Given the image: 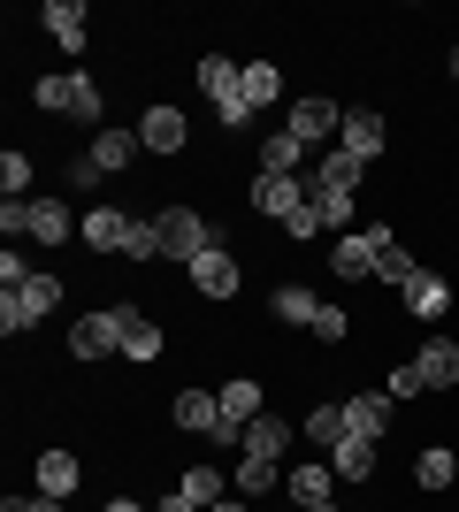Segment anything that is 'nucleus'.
Listing matches in <instances>:
<instances>
[{
    "label": "nucleus",
    "mask_w": 459,
    "mask_h": 512,
    "mask_svg": "<svg viewBox=\"0 0 459 512\" xmlns=\"http://www.w3.org/2000/svg\"><path fill=\"white\" fill-rule=\"evenodd\" d=\"M207 512H253V505H245V497H222V505H207Z\"/></svg>",
    "instance_id": "obj_46"
},
{
    "label": "nucleus",
    "mask_w": 459,
    "mask_h": 512,
    "mask_svg": "<svg viewBox=\"0 0 459 512\" xmlns=\"http://www.w3.org/2000/svg\"><path fill=\"white\" fill-rule=\"evenodd\" d=\"M100 512H153V505H138V497H108Z\"/></svg>",
    "instance_id": "obj_45"
},
{
    "label": "nucleus",
    "mask_w": 459,
    "mask_h": 512,
    "mask_svg": "<svg viewBox=\"0 0 459 512\" xmlns=\"http://www.w3.org/2000/svg\"><path fill=\"white\" fill-rule=\"evenodd\" d=\"M0 192H8V199H31V153H16V146L0 153Z\"/></svg>",
    "instance_id": "obj_35"
},
{
    "label": "nucleus",
    "mask_w": 459,
    "mask_h": 512,
    "mask_svg": "<svg viewBox=\"0 0 459 512\" xmlns=\"http://www.w3.org/2000/svg\"><path fill=\"white\" fill-rule=\"evenodd\" d=\"M176 428H192V436H215V428H222V398H215V390H176Z\"/></svg>",
    "instance_id": "obj_17"
},
{
    "label": "nucleus",
    "mask_w": 459,
    "mask_h": 512,
    "mask_svg": "<svg viewBox=\"0 0 459 512\" xmlns=\"http://www.w3.org/2000/svg\"><path fill=\"white\" fill-rule=\"evenodd\" d=\"M299 169H306V146L291 138V130L261 138V176H299Z\"/></svg>",
    "instance_id": "obj_24"
},
{
    "label": "nucleus",
    "mask_w": 459,
    "mask_h": 512,
    "mask_svg": "<svg viewBox=\"0 0 459 512\" xmlns=\"http://www.w3.org/2000/svg\"><path fill=\"white\" fill-rule=\"evenodd\" d=\"M69 115H77V123H100V85H92V77H77V92H69Z\"/></svg>",
    "instance_id": "obj_39"
},
{
    "label": "nucleus",
    "mask_w": 459,
    "mask_h": 512,
    "mask_svg": "<svg viewBox=\"0 0 459 512\" xmlns=\"http://www.w3.org/2000/svg\"><path fill=\"white\" fill-rule=\"evenodd\" d=\"M398 306H406L414 321H444V314H452V283H444L437 268H421V276L398 291Z\"/></svg>",
    "instance_id": "obj_11"
},
{
    "label": "nucleus",
    "mask_w": 459,
    "mask_h": 512,
    "mask_svg": "<svg viewBox=\"0 0 459 512\" xmlns=\"http://www.w3.org/2000/svg\"><path fill=\"white\" fill-rule=\"evenodd\" d=\"M69 352H77V360H108V352H123V306L77 314V329H69Z\"/></svg>",
    "instance_id": "obj_6"
},
{
    "label": "nucleus",
    "mask_w": 459,
    "mask_h": 512,
    "mask_svg": "<svg viewBox=\"0 0 459 512\" xmlns=\"http://www.w3.org/2000/svg\"><path fill=\"white\" fill-rule=\"evenodd\" d=\"M77 482H85L77 451H39V497H77Z\"/></svg>",
    "instance_id": "obj_16"
},
{
    "label": "nucleus",
    "mask_w": 459,
    "mask_h": 512,
    "mask_svg": "<svg viewBox=\"0 0 459 512\" xmlns=\"http://www.w3.org/2000/svg\"><path fill=\"white\" fill-rule=\"evenodd\" d=\"M284 444H291V421H284V413H261V421L245 428V451H261V459H276Z\"/></svg>",
    "instance_id": "obj_30"
},
{
    "label": "nucleus",
    "mask_w": 459,
    "mask_h": 512,
    "mask_svg": "<svg viewBox=\"0 0 459 512\" xmlns=\"http://www.w3.org/2000/svg\"><path fill=\"white\" fill-rule=\"evenodd\" d=\"M215 398H222V428H215V444H245V428L261 421V383H253V375H230Z\"/></svg>",
    "instance_id": "obj_4"
},
{
    "label": "nucleus",
    "mask_w": 459,
    "mask_h": 512,
    "mask_svg": "<svg viewBox=\"0 0 459 512\" xmlns=\"http://www.w3.org/2000/svg\"><path fill=\"white\" fill-rule=\"evenodd\" d=\"M329 490H337V467H329V459H306V467H291L284 474V497L299 512H322L329 505Z\"/></svg>",
    "instance_id": "obj_10"
},
{
    "label": "nucleus",
    "mask_w": 459,
    "mask_h": 512,
    "mask_svg": "<svg viewBox=\"0 0 459 512\" xmlns=\"http://www.w3.org/2000/svg\"><path fill=\"white\" fill-rule=\"evenodd\" d=\"M375 451H383L375 436H345V444L329 451V467H337V482H368V474H375Z\"/></svg>",
    "instance_id": "obj_22"
},
{
    "label": "nucleus",
    "mask_w": 459,
    "mask_h": 512,
    "mask_svg": "<svg viewBox=\"0 0 459 512\" xmlns=\"http://www.w3.org/2000/svg\"><path fill=\"white\" fill-rule=\"evenodd\" d=\"M268 314H276V321H291V329H314V321H322V299H314L306 283H276Z\"/></svg>",
    "instance_id": "obj_20"
},
{
    "label": "nucleus",
    "mask_w": 459,
    "mask_h": 512,
    "mask_svg": "<svg viewBox=\"0 0 459 512\" xmlns=\"http://www.w3.org/2000/svg\"><path fill=\"white\" fill-rule=\"evenodd\" d=\"M153 230H161V260H184V268H192L199 253H215V245H222L215 222H207L199 207H161V214H153Z\"/></svg>",
    "instance_id": "obj_3"
},
{
    "label": "nucleus",
    "mask_w": 459,
    "mask_h": 512,
    "mask_svg": "<svg viewBox=\"0 0 459 512\" xmlns=\"http://www.w3.org/2000/svg\"><path fill=\"white\" fill-rule=\"evenodd\" d=\"M138 153H146V146H138V130H100V138H92V161H100V169H131V161H138Z\"/></svg>",
    "instance_id": "obj_26"
},
{
    "label": "nucleus",
    "mask_w": 459,
    "mask_h": 512,
    "mask_svg": "<svg viewBox=\"0 0 459 512\" xmlns=\"http://www.w3.org/2000/svg\"><path fill=\"white\" fill-rule=\"evenodd\" d=\"M153 512H199V505H192V497H184V490H176V497H161V505H153Z\"/></svg>",
    "instance_id": "obj_44"
},
{
    "label": "nucleus",
    "mask_w": 459,
    "mask_h": 512,
    "mask_svg": "<svg viewBox=\"0 0 459 512\" xmlns=\"http://www.w3.org/2000/svg\"><path fill=\"white\" fill-rule=\"evenodd\" d=\"M452 474H459L452 444H429V451H421V467H414V482H421V490H444V482H452Z\"/></svg>",
    "instance_id": "obj_33"
},
{
    "label": "nucleus",
    "mask_w": 459,
    "mask_h": 512,
    "mask_svg": "<svg viewBox=\"0 0 459 512\" xmlns=\"http://www.w3.org/2000/svg\"><path fill=\"white\" fill-rule=\"evenodd\" d=\"M452 77H459V46H452Z\"/></svg>",
    "instance_id": "obj_47"
},
{
    "label": "nucleus",
    "mask_w": 459,
    "mask_h": 512,
    "mask_svg": "<svg viewBox=\"0 0 459 512\" xmlns=\"http://www.w3.org/2000/svg\"><path fill=\"white\" fill-rule=\"evenodd\" d=\"M284 474H291V467H276V459H261V451H245V459H238V497L284 490Z\"/></svg>",
    "instance_id": "obj_23"
},
{
    "label": "nucleus",
    "mask_w": 459,
    "mask_h": 512,
    "mask_svg": "<svg viewBox=\"0 0 459 512\" xmlns=\"http://www.w3.org/2000/svg\"><path fill=\"white\" fill-rule=\"evenodd\" d=\"M39 23H46V31H54L62 46H85V31H92L77 0H46V8H39Z\"/></svg>",
    "instance_id": "obj_25"
},
{
    "label": "nucleus",
    "mask_w": 459,
    "mask_h": 512,
    "mask_svg": "<svg viewBox=\"0 0 459 512\" xmlns=\"http://www.w3.org/2000/svg\"><path fill=\"white\" fill-rule=\"evenodd\" d=\"M100 176H108V169H100V161H92V153H69V184H77V192H92V184H100Z\"/></svg>",
    "instance_id": "obj_40"
},
{
    "label": "nucleus",
    "mask_w": 459,
    "mask_h": 512,
    "mask_svg": "<svg viewBox=\"0 0 459 512\" xmlns=\"http://www.w3.org/2000/svg\"><path fill=\"white\" fill-rule=\"evenodd\" d=\"M337 146L352 153V161H383V146H391V130H383V115H368V107H352L345 130H337Z\"/></svg>",
    "instance_id": "obj_12"
},
{
    "label": "nucleus",
    "mask_w": 459,
    "mask_h": 512,
    "mask_svg": "<svg viewBox=\"0 0 459 512\" xmlns=\"http://www.w3.org/2000/svg\"><path fill=\"white\" fill-rule=\"evenodd\" d=\"M131 230H138V214H123V207H85V245H92V253H123V245H131Z\"/></svg>",
    "instance_id": "obj_13"
},
{
    "label": "nucleus",
    "mask_w": 459,
    "mask_h": 512,
    "mask_svg": "<svg viewBox=\"0 0 459 512\" xmlns=\"http://www.w3.org/2000/svg\"><path fill=\"white\" fill-rule=\"evenodd\" d=\"M69 230H85V222H77L62 199H31V237H39V245H69Z\"/></svg>",
    "instance_id": "obj_21"
},
{
    "label": "nucleus",
    "mask_w": 459,
    "mask_h": 512,
    "mask_svg": "<svg viewBox=\"0 0 459 512\" xmlns=\"http://www.w3.org/2000/svg\"><path fill=\"white\" fill-rule=\"evenodd\" d=\"M360 176H368V161H352L345 146H322L306 169V192H360Z\"/></svg>",
    "instance_id": "obj_8"
},
{
    "label": "nucleus",
    "mask_w": 459,
    "mask_h": 512,
    "mask_svg": "<svg viewBox=\"0 0 459 512\" xmlns=\"http://www.w3.org/2000/svg\"><path fill=\"white\" fill-rule=\"evenodd\" d=\"M414 367H421V383H429V390H452L459 383V344L452 337H429L414 352Z\"/></svg>",
    "instance_id": "obj_18"
},
{
    "label": "nucleus",
    "mask_w": 459,
    "mask_h": 512,
    "mask_svg": "<svg viewBox=\"0 0 459 512\" xmlns=\"http://www.w3.org/2000/svg\"><path fill=\"white\" fill-rule=\"evenodd\" d=\"M291 138H299V146H322V138H337V130H345V107L329 100V92H306V100H291Z\"/></svg>",
    "instance_id": "obj_7"
},
{
    "label": "nucleus",
    "mask_w": 459,
    "mask_h": 512,
    "mask_svg": "<svg viewBox=\"0 0 459 512\" xmlns=\"http://www.w3.org/2000/svg\"><path fill=\"white\" fill-rule=\"evenodd\" d=\"M69 92H77V77H39V85H31V100H39L46 115H69Z\"/></svg>",
    "instance_id": "obj_36"
},
{
    "label": "nucleus",
    "mask_w": 459,
    "mask_h": 512,
    "mask_svg": "<svg viewBox=\"0 0 459 512\" xmlns=\"http://www.w3.org/2000/svg\"><path fill=\"white\" fill-rule=\"evenodd\" d=\"M306 436H314V444H322V451H337V444H345V436H352V428H345V406H329V398H322V406H314V413H306Z\"/></svg>",
    "instance_id": "obj_29"
},
{
    "label": "nucleus",
    "mask_w": 459,
    "mask_h": 512,
    "mask_svg": "<svg viewBox=\"0 0 459 512\" xmlns=\"http://www.w3.org/2000/svg\"><path fill=\"white\" fill-rule=\"evenodd\" d=\"M421 390H429V383H421V367L406 360V367H391V383H383V398L398 406V398H421Z\"/></svg>",
    "instance_id": "obj_37"
},
{
    "label": "nucleus",
    "mask_w": 459,
    "mask_h": 512,
    "mask_svg": "<svg viewBox=\"0 0 459 512\" xmlns=\"http://www.w3.org/2000/svg\"><path fill=\"white\" fill-rule=\"evenodd\" d=\"M345 428H352V436H375V444H383V428H391V398H383V390H360V398H345Z\"/></svg>",
    "instance_id": "obj_19"
},
{
    "label": "nucleus",
    "mask_w": 459,
    "mask_h": 512,
    "mask_svg": "<svg viewBox=\"0 0 459 512\" xmlns=\"http://www.w3.org/2000/svg\"><path fill=\"white\" fill-rule=\"evenodd\" d=\"M62 306V276H46V268H31V276L16 283V291H0V329L8 337H23V329H39L46 314Z\"/></svg>",
    "instance_id": "obj_2"
},
{
    "label": "nucleus",
    "mask_w": 459,
    "mask_h": 512,
    "mask_svg": "<svg viewBox=\"0 0 459 512\" xmlns=\"http://www.w3.org/2000/svg\"><path fill=\"white\" fill-rule=\"evenodd\" d=\"M192 283H199V299H238V260L215 245V253L192 260Z\"/></svg>",
    "instance_id": "obj_15"
},
{
    "label": "nucleus",
    "mask_w": 459,
    "mask_h": 512,
    "mask_svg": "<svg viewBox=\"0 0 459 512\" xmlns=\"http://www.w3.org/2000/svg\"><path fill=\"white\" fill-rule=\"evenodd\" d=\"M123 360H161V329L138 306H123Z\"/></svg>",
    "instance_id": "obj_28"
},
{
    "label": "nucleus",
    "mask_w": 459,
    "mask_h": 512,
    "mask_svg": "<svg viewBox=\"0 0 459 512\" xmlns=\"http://www.w3.org/2000/svg\"><path fill=\"white\" fill-rule=\"evenodd\" d=\"M284 230H291V237H322V207H314V199H306L299 214H284Z\"/></svg>",
    "instance_id": "obj_41"
},
{
    "label": "nucleus",
    "mask_w": 459,
    "mask_h": 512,
    "mask_svg": "<svg viewBox=\"0 0 459 512\" xmlns=\"http://www.w3.org/2000/svg\"><path fill=\"white\" fill-rule=\"evenodd\" d=\"M238 77H245V62H230V54H199V92H207V107H215L222 130H245V123H253Z\"/></svg>",
    "instance_id": "obj_1"
},
{
    "label": "nucleus",
    "mask_w": 459,
    "mask_h": 512,
    "mask_svg": "<svg viewBox=\"0 0 459 512\" xmlns=\"http://www.w3.org/2000/svg\"><path fill=\"white\" fill-rule=\"evenodd\" d=\"M314 207H322V230H352V214H360V199L352 192H306Z\"/></svg>",
    "instance_id": "obj_34"
},
{
    "label": "nucleus",
    "mask_w": 459,
    "mask_h": 512,
    "mask_svg": "<svg viewBox=\"0 0 459 512\" xmlns=\"http://www.w3.org/2000/svg\"><path fill=\"white\" fill-rule=\"evenodd\" d=\"M123 260H161V230H153L146 214H138V230H131V245H123Z\"/></svg>",
    "instance_id": "obj_38"
},
{
    "label": "nucleus",
    "mask_w": 459,
    "mask_h": 512,
    "mask_svg": "<svg viewBox=\"0 0 459 512\" xmlns=\"http://www.w3.org/2000/svg\"><path fill=\"white\" fill-rule=\"evenodd\" d=\"M184 138H192V123H184V107H146V115H138V146L146 153H184Z\"/></svg>",
    "instance_id": "obj_9"
},
{
    "label": "nucleus",
    "mask_w": 459,
    "mask_h": 512,
    "mask_svg": "<svg viewBox=\"0 0 459 512\" xmlns=\"http://www.w3.org/2000/svg\"><path fill=\"white\" fill-rule=\"evenodd\" d=\"M253 207L276 214V222H284V214H299V207H306V176H253Z\"/></svg>",
    "instance_id": "obj_14"
},
{
    "label": "nucleus",
    "mask_w": 459,
    "mask_h": 512,
    "mask_svg": "<svg viewBox=\"0 0 459 512\" xmlns=\"http://www.w3.org/2000/svg\"><path fill=\"white\" fill-rule=\"evenodd\" d=\"M383 245H391V230H383V222H368V230H345V237H337V253H329V268H337L345 283H360V276H375Z\"/></svg>",
    "instance_id": "obj_5"
},
{
    "label": "nucleus",
    "mask_w": 459,
    "mask_h": 512,
    "mask_svg": "<svg viewBox=\"0 0 459 512\" xmlns=\"http://www.w3.org/2000/svg\"><path fill=\"white\" fill-rule=\"evenodd\" d=\"M176 490H184V497H192V505H199V512H207V505H222V497H230V482H222V474H215V467H207V459H199V467H192V474H184V482H176Z\"/></svg>",
    "instance_id": "obj_31"
},
{
    "label": "nucleus",
    "mask_w": 459,
    "mask_h": 512,
    "mask_svg": "<svg viewBox=\"0 0 459 512\" xmlns=\"http://www.w3.org/2000/svg\"><path fill=\"white\" fill-rule=\"evenodd\" d=\"M16 505L23 512H69V497H39V490H31V497H16Z\"/></svg>",
    "instance_id": "obj_43"
},
{
    "label": "nucleus",
    "mask_w": 459,
    "mask_h": 512,
    "mask_svg": "<svg viewBox=\"0 0 459 512\" xmlns=\"http://www.w3.org/2000/svg\"><path fill=\"white\" fill-rule=\"evenodd\" d=\"M345 329H352V321H345V306H322V321H314V337H322V344H337Z\"/></svg>",
    "instance_id": "obj_42"
},
{
    "label": "nucleus",
    "mask_w": 459,
    "mask_h": 512,
    "mask_svg": "<svg viewBox=\"0 0 459 512\" xmlns=\"http://www.w3.org/2000/svg\"><path fill=\"white\" fill-rule=\"evenodd\" d=\"M245 107H253V115H261V107H276L284 100V77H276V62H245Z\"/></svg>",
    "instance_id": "obj_27"
},
{
    "label": "nucleus",
    "mask_w": 459,
    "mask_h": 512,
    "mask_svg": "<svg viewBox=\"0 0 459 512\" xmlns=\"http://www.w3.org/2000/svg\"><path fill=\"white\" fill-rule=\"evenodd\" d=\"M375 276H383V291H406L421 268H414V253H406V245L391 237V245H383V260H375Z\"/></svg>",
    "instance_id": "obj_32"
}]
</instances>
